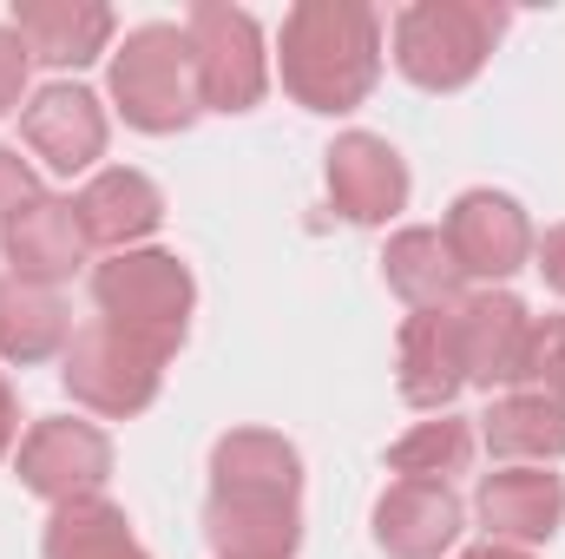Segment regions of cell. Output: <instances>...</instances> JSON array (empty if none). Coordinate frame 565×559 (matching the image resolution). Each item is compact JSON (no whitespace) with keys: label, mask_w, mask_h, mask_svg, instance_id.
I'll return each mask as SVG.
<instances>
[{"label":"cell","mask_w":565,"mask_h":559,"mask_svg":"<svg viewBox=\"0 0 565 559\" xmlns=\"http://www.w3.org/2000/svg\"><path fill=\"white\" fill-rule=\"evenodd\" d=\"M282 93L302 113L342 119L382 80V13L369 0H296L277 33Z\"/></svg>","instance_id":"obj_1"},{"label":"cell","mask_w":565,"mask_h":559,"mask_svg":"<svg viewBox=\"0 0 565 559\" xmlns=\"http://www.w3.org/2000/svg\"><path fill=\"white\" fill-rule=\"evenodd\" d=\"M507 7L493 0H415L395 13L388 46L408 86L422 93H460L480 80V66L493 60L500 33H507Z\"/></svg>","instance_id":"obj_2"},{"label":"cell","mask_w":565,"mask_h":559,"mask_svg":"<svg viewBox=\"0 0 565 559\" xmlns=\"http://www.w3.org/2000/svg\"><path fill=\"white\" fill-rule=\"evenodd\" d=\"M106 93L119 106V119L145 139H171L191 133L204 99H198V73H191V40L171 20H145L113 46V73Z\"/></svg>","instance_id":"obj_3"},{"label":"cell","mask_w":565,"mask_h":559,"mask_svg":"<svg viewBox=\"0 0 565 559\" xmlns=\"http://www.w3.org/2000/svg\"><path fill=\"white\" fill-rule=\"evenodd\" d=\"M93 303H99V323L151 342L158 356H178L198 309V283L178 251H119L93 271Z\"/></svg>","instance_id":"obj_4"},{"label":"cell","mask_w":565,"mask_h":559,"mask_svg":"<svg viewBox=\"0 0 565 559\" xmlns=\"http://www.w3.org/2000/svg\"><path fill=\"white\" fill-rule=\"evenodd\" d=\"M164 362L171 356H158L139 336H126L113 323H86V329H73V349L60 356V382L79 409H93L106 421H132L158 402Z\"/></svg>","instance_id":"obj_5"},{"label":"cell","mask_w":565,"mask_h":559,"mask_svg":"<svg viewBox=\"0 0 565 559\" xmlns=\"http://www.w3.org/2000/svg\"><path fill=\"white\" fill-rule=\"evenodd\" d=\"M184 40H191V73H198L204 113H250L270 93V53H264L257 13H244L231 0H198L184 13Z\"/></svg>","instance_id":"obj_6"},{"label":"cell","mask_w":565,"mask_h":559,"mask_svg":"<svg viewBox=\"0 0 565 559\" xmlns=\"http://www.w3.org/2000/svg\"><path fill=\"white\" fill-rule=\"evenodd\" d=\"M13 474H20V487L40 494L46 507L93 500V494H106V481H113V434H106L99 421L46 415L20 434Z\"/></svg>","instance_id":"obj_7"},{"label":"cell","mask_w":565,"mask_h":559,"mask_svg":"<svg viewBox=\"0 0 565 559\" xmlns=\"http://www.w3.org/2000/svg\"><path fill=\"white\" fill-rule=\"evenodd\" d=\"M440 238H447L460 277L487 283V289H500L513 271L533 264V218H526L520 198H507V191H493V184L460 191V198L447 204V218H440Z\"/></svg>","instance_id":"obj_8"},{"label":"cell","mask_w":565,"mask_h":559,"mask_svg":"<svg viewBox=\"0 0 565 559\" xmlns=\"http://www.w3.org/2000/svg\"><path fill=\"white\" fill-rule=\"evenodd\" d=\"M20 139L53 178H79L106 158L113 119H106L99 93H86L79 80H53L20 106Z\"/></svg>","instance_id":"obj_9"},{"label":"cell","mask_w":565,"mask_h":559,"mask_svg":"<svg viewBox=\"0 0 565 559\" xmlns=\"http://www.w3.org/2000/svg\"><path fill=\"white\" fill-rule=\"evenodd\" d=\"M322 178H329L335 218H349V224H388V218L408 211V191H415L408 158L382 133H342V139L329 145Z\"/></svg>","instance_id":"obj_10"},{"label":"cell","mask_w":565,"mask_h":559,"mask_svg":"<svg viewBox=\"0 0 565 559\" xmlns=\"http://www.w3.org/2000/svg\"><path fill=\"white\" fill-rule=\"evenodd\" d=\"M86 231H79V211L73 198H53L40 191L33 204H20L7 224H0V257H7V277L40 283V289H60L86 264Z\"/></svg>","instance_id":"obj_11"},{"label":"cell","mask_w":565,"mask_h":559,"mask_svg":"<svg viewBox=\"0 0 565 559\" xmlns=\"http://www.w3.org/2000/svg\"><path fill=\"white\" fill-rule=\"evenodd\" d=\"M204 540L217 559H296L302 494H224V487H211Z\"/></svg>","instance_id":"obj_12"},{"label":"cell","mask_w":565,"mask_h":559,"mask_svg":"<svg viewBox=\"0 0 565 559\" xmlns=\"http://www.w3.org/2000/svg\"><path fill=\"white\" fill-rule=\"evenodd\" d=\"M460 534H467V507L454 487L395 481L375 500V547L388 559H440L460 547Z\"/></svg>","instance_id":"obj_13"},{"label":"cell","mask_w":565,"mask_h":559,"mask_svg":"<svg viewBox=\"0 0 565 559\" xmlns=\"http://www.w3.org/2000/svg\"><path fill=\"white\" fill-rule=\"evenodd\" d=\"M473 514L487 520V540H507V547L533 553L565 527V481L553 467H500V474L480 481Z\"/></svg>","instance_id":"obj_14"},{"label":"cell","mask_w":565,"mask_h":559,"mask_svg":"<svg viewBox=\"0 0 565 559\" xmlns=\"http://www.w3.org/2000/svg\"><path fill=\"white\" fill-rule=\"evenodd\" d=\"M454 323H460V369H467L473 389H500V382L520 376V349H526L533 309L513 289H473V296H460Z\"/></svg>","instance_id":"obj_15"},{"label":"cell","mask_w":565,"mask_h":559,"mask_svg":"<svg viewBox=\"0 0 565 559\" xmlns=\"http://www.w3.org/2000/svg\"><path fill=\"white\" fill-rule=\"evenodd\" d=\"M73 211H79V231H86V244H99V251H145V238L164 224V191L132 171V165H106V171H93L86 178V191L73 198Z\"/></svg>","instance_id":"obj_16"},{"label":"cell","mask_w":565,"mask_h":559,"mask_svg":"<svg viewBox=\"0 0 565 559\" xmlns=\"http://www.w3.org/2000/svg\"><path fill=\"white\" fill-rule=\"evenodd\" d=\"M395 389H402V402H408V409H427V415H447V402L467 389L454 303H447V309H415V316L402 323V349H395Z\"/></svg>","instance_id":"obj_17"},{"label":"cell","mask_w":565,"mask_h":559,"mask_svg":"<svg viewBox=\"0 0 565 559\" xmlns=\"http://www.w3.org/2000/svg\"><path fill=\"white\" fill-rule=\"evenodd\" d=\"M20 40H26V53L33 60H46V66H93L106 46H113V33H119V13L106 7V0H13V20H7Z\"/></svg>","instance_id":"obj_18"},{"label":"cell","mask_w":565,"mask_h":559,"mask_svg":"<svg viewBox=\"0 0 565 559\" xmlns=\"http://www.w3.org/2000/svg\"><path fill=\"white\" fill-rule=\"evenodd\" d=\"M66 349H73V309L60 303V289L0 277V362L40 369Z\"/></svg>","instance_id":"obj_19"},{"label":"cell","mask_w":565,"mask_h":559,"mask_svg":"<svg viewBox=\"0 0 565 559\" xmlns=\"http://www.w3.org/2000/svg\"><path fill=\"white\" fill-rule=\"evenodd\" d=\"M211 487H224V494H302V454L277 428H231L211 447Z\"/></svg>","instance_id":"obj_20"},{"label":"cell","mask_w":565,"mask_h":559,"mask_svg":"<svg viewBox=\"0 0 565 559\" xmlns=\"http://www.w3.org/2000/svg\"><path fill=\"white\" fill-rule=\"evenodd\" d=\"M480 441L507 461V467H553L565 454V402L513 389L480 415Z\"/></svg>","instance_id":"obj_21"},{"label":"cell","mask_w":565,"mask_h":559,"mask_svg":"<svg viewBox=\"0 0 565 559\" xmlns=\"http://www.w3.org/2000/svg\"><path fill=\"white\" fill-rule=\"evenodd\" d=\"M382 277H388V289H395L408 309H447V303H460V289H467L454 251H447V238H440L434 224H408V231L388 238Z\"/></svg>","instance_id":"obj_22"},{"label":"cell","mask_w":565,"mask_h":559,"mask_svg":"<svg viewBox=\"0 0 565 559\" xmlns=\"http://www.w3.org/2000/svg\"><path fill=\"white\" fill-rule=\"evenodd\" d=\"M40 553L46 559H151L126 520V507H113L106 494L93 500H66L46 514V534H40Z\"/></svg>","instance_id":"obj_23"},{"label":"cell","mask_w":565,"mask_h":559,"mask_svg":"<svg viewBox=\"0 0 565 559\" xmlns=\"http://www.w3.org/2000/svg\"><path fill=\"white\" fill-rule=\"evenodd\" d=\"M473 467V428L454 415L440 421H415L395 447H388V474L402 481H434V487H454V474Z\"/></svg>","instance_id":"obj_24"},{"label":"cell","mask_w":565,"mask_h":559,"mask_svg":"<svg viewBox=\"0 0 565 559\" xmlns=\"http://www.w3.org/2000/svg\"><path fill=\"white\" fill-rule=\"evenodd\" d=\"M513 389H533V395H553V402H565V309H553V316H533L526 349H520V376H513Z\"/></svg>","instance_id":"obj_25"},{"label":"cell","mask_w":565,"mask_h":559,"mask_svg":"<svg viewBox=\"0 0 565 559\" xmlns=\"http://www.w3.org/2000/svg\"><path fill=\"white\" fill-rule=\"evenodd\" d=\"M26 73H33V53H26V40L0 20V119L20 106V93H26Z\"/></svg>","instance_id":"obj_26"},{"label":"cell","mask_w":565,"mask_h":559,"mask_svg":"<svg viewBox=\"0 0 565 559\" xmlns=\"http://www.w3.org/2000/svg\"><path fill=\"white\" fill-rule=\"evenodd\" d=\"M40 198V178H33V165L13 151V145H0V224L20 211V204H33Z\"/></svg>","instance_id":"obj_27"},{"label":"cell","mask_w":565,"mask_h":559,"mask_svg":"<svg viewBox=\"0 0 565 559\" xmlns=\"http://www.w3.org/2000/svg\"><path fill=\"white\" fill-rule=\"evenodd\" d=\"M533 271L546 277L553 296H565V224H553L546 238H533Z\"/></svg>","instance_id":"obj_28"},{"label":"cell","mask_w":565,"mask_h":559,"mask_svg":"<svg viewBox=\"0 0 565 559\" xmlns=\"http://www.w3.org/2000/svg\"><path fill=\"white\" fill-rule=\"evenodd\" d=\"M20 447V395H13V382H7V369H0V461Z\"/></svg>","instance_id":"obj_29"},{"label":"cell","mask_w":565,"mask_h":559,"mask_svg":"<svg viewBox=\"0 0 565 559\" xmlns=\"http://www.w3.org/2000/svg\"><path fill=\"white\" fill-rule=\"evenodd\" d=\"M460 559H533L526 547H507V540H480V547H467Z\"/></svg>","instance_id":"obj_30"}]
</instances>
